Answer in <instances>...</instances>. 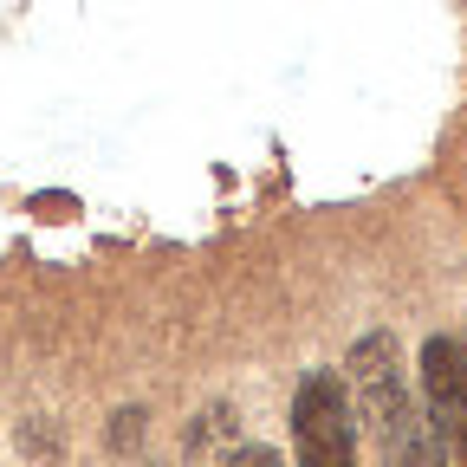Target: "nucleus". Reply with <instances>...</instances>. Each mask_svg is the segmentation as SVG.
<instances>
[{
	"label": "nucleus",
	"instance_id": "1",
	"mask_svg": "<svg viewBox=\"0 0 467 467\" xmlns=\"http://www.w3.org/2000/svg\"><path fill=\"white\" fill-rule=\"evenodd\" d=\"M350 409H358V429H370L377 461L383 467H448L435 448V429L422 416V396L409 389L402 350L389 331H364L350 344Z\"/></svg>",
	"mask_w": 467,
	"mask_h": 467
},
{
	"label": "nucleus",
	"instance_id": "2",
	"mask_svg": "<svg viewBox=\"0 0 467 467\" xmlns=\"http://www.w3.org/2000/svg\"><path fill=\"white\" fill-rule=\"evenodd\" d=\"M292 454L299 467H364L358 461V409L337 370H306L292 389Z\"/></svg>",
	"mask_w": 467,
	"mask_h": 467
},
{
	"label": "nucleus",
	"instance_id": "4",
	"mask_svg": "<svg viewBox=\"0 0 467 467\" xmlns=\"http://www.w3.org/2000/svg\"><path fill=\"white\" fill-rule=\"evenodd\" d=\"M227 435H234V409L221 402V409H208V416H195V435H189V448L202 454L208 441H227Z\"/></svg>",
	"mask_w": 467,
	"mask_h": 467
},
{
	"label": "nucleus",
	"instance_id": "7",
	"mask_svg": "<svg viewBox=\"0 0 467 467\" xmlns=\"http://www.w3.org/2000/svg\"><path fill=\"white\" fill-rule=\"evenodd\" d=\"M461 350H467V337H461Z\"/></svg>",
	"mask_w": 467,
	"mask_h": 467
},
{
	"label": "nucleus",
	"instance_id": "6",
	"mask_svg": "<svg viewBox=\"0 0 467 467\" xmlns=\"http://www.w3.org/2000/svg\"><path fill=\"white\" fill-rule=\"evenodd\" d=\"M227 467H279V454H273V448H241Z\"/></svg>",
	"mask_w": 467,
	"mask_h": 467
},
{
	"label": "nucleus",
	"instance_id": "5",
	"mask_svg": "<svg viewBox=\"0 0 467 467\" xmlns=\"http://www.w3.org/2000/svg\"><path fill=\"white\" fill-rule=\"evenodd\" d=\"M104 441H117V448H137L143 441V409H124L110 429H104Z\"/></svg>",
	"mask_w": 467,
	"mask_h": 467
},
{
	"label": "nucleus",
	"instance_id": "3",
	"mask_svg": "<svg viewBox=\"0 0 467 467\" xmlns=\"http://www.w3.org/2000/svg\"><path fill=\"white\" fill-rule=\"evenodd\" d=\"M422 416L448 467H467V350L461 337L422 344Z\"/></svg>",
	"mask_w": 467,
	"mask_h": 467
}]
</instances>
